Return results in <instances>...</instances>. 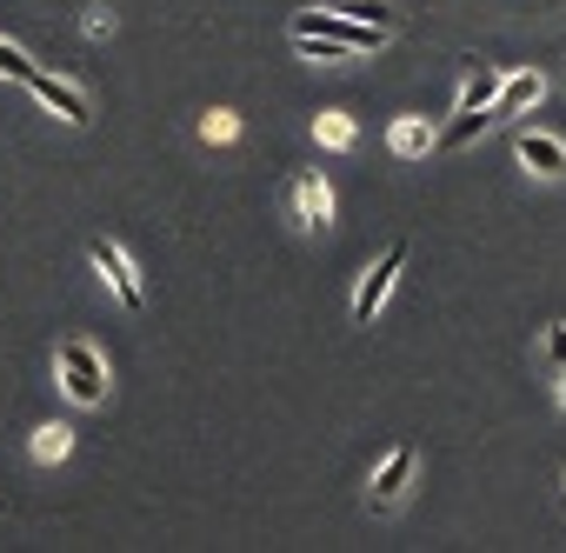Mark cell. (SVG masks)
Here are the masks:
<instances>
[{"mask_svg":"<svg viewBox=\"0 0 566 553\" xmlns=\"http://www.w3.org/2000/svg\"><path fill=\"white\" fill-rule=\"evenodd\" d=\"M28 87H34L61 121H74V127H87V121H94V101H87L81 87H67V81H54V74H28Z\"/></svg>","mask_w":566,"mask_h":553,"instance_id":"cell-4","label":"cell"},{"mask_svg":"<svg viewBox=\"0 0 566 553\" xmlns=\"http://www.w3.org/2000/svg\"><path fill=\"white\" fill-rule=\"evenodd\" d=\"M526 101H539V74H513L500 94H493V121H506V114H520Z\"/></svg>","mask_w":566,"mask_h":553,"instance_id":"cell-9","label":"cell"},{"mask_svg":"<svg viewBox=\"0 0 566 553\" xmlns=\"http://www.w3.org/2000/svg\"><path fill=\"white\" fill-rule=\"evenodd\" d=\"M87 253H94V267H101V273H107V281H114V294H120V307H127V314H140V281H134V267H127V253H120L114 240H94Z\"/></svg>","mask_w":566,"mask_h":553,"instance_id":"cell-5","label":"cell"},{"mask_svg":"<svg viewBox=\"0 0 566 553\" xmlns=\"http://www.w3.org/2000/svg\"><path fill=\"white\" fill-rule=\"evenodd\" d=\"M61 374H67V394L81 407H101L107 400V361L87 341H61Z\"/></svg>","mask_w":566,"mask_h":553,"instance_id":"cell-2","label":"cell"},{"mask_svg":"<svg viewBox=\"0 0 566 553\" xmlns=\"http://www.w3.org/2000/svg\"><path fill=\"white\" fill-rule=\"evenodd\" d=\"M294 41H334V48H354V54H374L387 41V28H367L340 8H314V14H294Z\"/></svg>","mask_w":566,"mask_h":553,"instance_id":"cell-1","label":"cell"},{"mask_svg":"<svg viewBox=\"0 0 566 553\" xmlns=\"http://www.w3.org/2000/svg\"><path fill=\"white\" fill-rule=\"evenodd\" d=\"M327 213H334L327 180H321V174H294V220H301V227H327Z\"/></svg>","mask_w":566,"mask_h":553,"instance_id":"cell-6","label":"cell"},{"mask_svg":"<svg viewBox=\"0 0 566 553\" xmlns=\"http://www.w3.org/2000/svg\"><path fill=\"white\" fill-rule=\"evenodd\" d=\"M420 147H433V134L413 127V121H400V127H394V154H420Z\"/></svg>","mask_w":566,"mask_h":553,"instance_id":"cell-12","label":"cell"},{"mask_svg":"<svg viewBox=\"0 0 566 553\" xmlns=\"http://www.w3.org/2000/svg\"><path fill=\"white\" fill-rule=\"evenodd\" d=\"M546 361L566 367V327H546Z\"/></svg>","mask_w":566,"mask_h":553,"instance_id":"cell-16","label":"cell"},{"mask_svg":"<svg viewBox=\"0 0 566 553\" xmlns=\"http://www.w3.org/2000/svg\"><path fill=\"white\" fill-rule=\"evenodd\" d=\"M321 140H327V147H347V140H354V127H347L340 114H327V121H321Z\"/></svg>","mask_w":566,"mask_h":553,"instance_id":"cell-15","label":"cell"},{"mask_svg":"<svg viewBox=\"0 0 566 553\" xmlns=\"http://www.w3.org/2000/svg\"><path fill=\"white\" fill-rule=\"evenodd\" d=\"M520 160H526L533 174H546V180H559V174H566V147H559L553 134H533V127L520 134Z\"/></svg>","mask_w":566,"mask_h":553,"instance_id":"cell-8","label":"cell"},{"mask_svg":"<svg viewBox=\"0 0 566 553\" xmlns=\"http://www.w3.org/2000/svg\"><path fill=\"white\" fill-rule=\"evenodd\" d=\"M413 467H420V453H413V447H394V453H387V467L374 473V507H394V500L407 493Z\"/></svg>","mask_w":566,"mask_h":553,"instance_id":"cell-7","label":"cell"},{"mask_svg":"<svg viewBox=\"0 0 566 553\" xmlns=\"http://www.w3.org/2000/svg\"><path fill=\"white\" fill-rule=\"evenodd\" d=\"M67 453V427H41L34 434V460H61Z\"/></svg>","mask_w":566,"mask_h":553,"instance_id":"cell-13","label":"cell"},{"mask_svg":"<svg viewBox=\"0 0 566 553\" xmlns=\"http://www.w3.org/2000/svg\"><path fill=\"white\" fill-rule=\"evenodd\" d=\"M493 94H500V74H473L467 94H460V107H493Z\"/></svg>","mask_w":566,"mask_h":553,"instance_id":"cell-11","label":"cell"},{"mask_svg":"<svg viewBox=\"0 0 566 553\" xmlns=\"http://www.w3.org/2000/svg\"><path fill=\"white\" fill-rule=\"evenodd\" d=\"M0 74H8V81H28V74H34V61H28L21 48H8V41H0Z\"/></svg>","mask_w":566,"mask_h":553,"instance_id":"cell-14","label":"cell"},{"mask_svg":"<svg viewBox=\"0 0 566 553\" xmlns=\"http://www.w3.org/2000/svg\"><path fill=\"white\" fill-rule=\"evenodd\" d=\"M340 14H354V21H367V28H387V34L400 28V14H394V8H380V0H347Z\"/></svg>","mask_w":566,"mask_h":553,"instance_id":"cell-10","label":"cell"},{"mask_svg":"<svg viewBox=\"0 0 566 553\" xmlns=\"http://www.w3.org/2000/svg\"><path fill=\"white\" fill-rule=\"evenodd\" d=\"M400 267H407V247L394 240V247L367 267V281H360V294H354V327H367V321L380 314V301H387V288H394V273H400Z\"/></svg>","mask_w":566,"mask_h":553,"instance_id":"cell-3","label":"cell"},{"mask_svg":"<svg viewBox=\"0 0 566 553\" xmlns=\"http://www.w3.org/2000/svg\"><path fill=\"white\" fill-rule=\"evenodd\" d=\"M559 414H566V380H559Z\"/></svg>","mask_w":566,"mask_h":553,"instance_id":"cell-18","label":"cell"},{"mask_svg":"<svg viewBox=\"0 0 566 553\" xmlns=\"http://www.w3.org/2000/svg\"><path fill=\"white\" fill-rule=\"evenodd\" d=\"M200 134H207V140H233V121H227V114H207V127H200Z\"/></svg>","mask_w":566,"mask_h":553,"instance_id":"cell-17","label":"cell"}]
</instances>
